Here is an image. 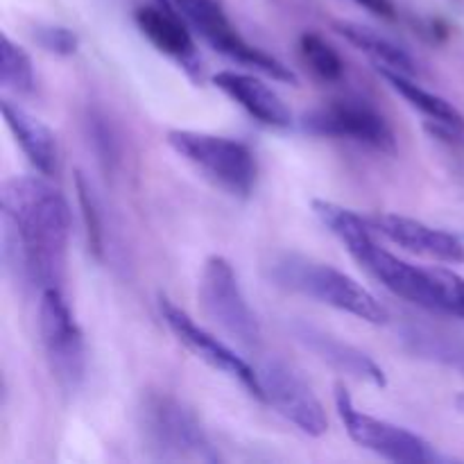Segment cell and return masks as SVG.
<instances>
[{"label": "cell", "instance_id": "obj_15", "mask_svg": "<svg viewBox=\"0 0 464 464\" xmlns=\"http://www.w3.org/2000/svg\"><path fill=\"white\" fill-rule=\"evenodd\" d=\"M0 109H3V118L5 122H7L9 131H12L16 143L21 145V150L25 152L27 161H30L41 175L53 177L59 168V148L54 131L50 130L44 121L32 116L27 109L18 107L12 100L3 98Z\"/></svg>", "mask_w": 464, "mask_h": 464}, {"label": "cell", "instance_id": "obj_23", "mask_svg": "<svg viewBox=\"0 0 464 464\" xmlns=\"http://www.w3.org/2000/svg\"><path fill=\"white\" fill-rule=\"evenodd\" d=\"M34 36L41 44V48H45L53 54H59V57H71L80 48V39H77L75 32L62 25L39 27Z\"/></svg>", "mask_w": 464, "mask_h": 464}, {"label": "cell", "instance_id": "obj_4", "mask_svg": "<svg viewBox=\"0 0 464 464\" xmlns=\"http://www.w3.org/2000/svg\"><path fill=\"white\" fill-rule=\"evenodd\" d=\"M168 145L213 186L234 198H249L256 188L258 163L243 140L193 130H170Z\"/></svg>", "mask_w": 464, "mask_h": 464}, {"label": "cell", "instance_id": "obj_13", "mask_svg": "<svg viewBox=\"0 0 464 464\" xmlns=\"http://www.w3.org/2000/svg\"><path fill=\"white\" fill-rule=\"evenodd\" d=\"M134 21L140 34L159 53L179 62L188 72H198L199 59L193 34H190L188 23L184 21L179 12H175L170 5L159 0V5H143V7L136 9Z\"/></svg>", "mask_w": 464, "mask_h": 464}, {"label": "cell", "instance_id": "obj_11", "mask_svg": "<svg viewBox=\"0 0 464 464\" xmlns=\"http://www.w3.org/2000/svg\"><path fill=\"white\" fill-rule=\"evenodd\" d=\"M159 313H161L163 322H166L168 329L172 331V335H175L195 358L207 362L213 370L236 379L249 394H252V397L263 401L256 370H254L247 361H243L234 349L227 347L222 340H218L216 335L208 334L207 329H202L188 313L181 311V308L177 306L170 297H166V295H159Z\"/></svg>", "mask_w": 464, "mask_h": 464}, {"label": "cell", "instance_id": "obj_24", "mask_svg": "<svg viewBox=\"0 0 464 464\" xmlns=\"http://www.w3.org/2000/svg\"><path fill=\"white\" fill-rule=\"evenodd\" d=\"M353 3L365 7L367 12L374 14V16L379 18H388V21H392V18L397 16V7H394L392 0H353Z\"/></svg>", "mask_w": 464, "mask_h": 464}, {"label": "cell", "instance_id": "obj_7", "mask_svg": "<svg viewBox=\"0 0 464 464\" xmlns=\"http://www.w3.org/2000/svg\"><path fill=\"white\" fill-rule=\"evenodd\" d=\"M199 306L222 334L243 347L261 343V324L245 299L234 266L225 256H208L199 276Z\"/></svg>", "mask_w": 464, "mask_h": 464}, {"label": "cell", "instance_id": "obj_9", "mask_svg": "<svg viewBox=\"0 0 464 464\" xmlns=\"http://www.w3.org/2000/svg\"><path fill=\"white\" fill-rule=\"evenodd\" d=\"M302 125L308 134L352 140L381 154L397 152V136L390 122L365 100H331L304 113Z\"/></svg>", "mask_w": 464, "mask_h": 464}, {"label": "cell", "instance_id": "obj_21", "mask_svg": "<svg viewBox=\"0 0 464 464\" xmlns=\"http://www.w3.org/2000/svg\"><path fill=\"white\" fill-rule=\"evenodd\" d=\"M406 343L411 344L412 352L417 356L430 358V361L444 362V365L453 367V370L464 374V347L453 343V340L442 338V335H433L429 331L411 329L406 334Z\"/></svg>", "mask_w": 464, "mask_h": 464}, {"label": "cell", "instance_id": "obj_16", "mask_svg": "<svg viewBox=\"0 0 464 464\" xmlns=\"http://www.w3.org/2000/svg\"><path fill=\"white\" fill-rule=\"evenodd\" d=\"M295 331H297V338L313 353H317L322 361L329 362L331 367H335L343 374L367 381V383L376 385V388H385L388 385V379H385V372L381 370V365H376L365 352L356 349L353 344L343 343V340L334 338V335L324 334V331L315 329V326L302 324Z\"/></svg>", "mask_w": 464, "mask_h": 464}, {"label": "cell", "instance_id": "obj_18", "mask_svg": "<svg viewBox=\"0 0 464 464\" xmlns=\"http://www.w3.org/2000/svg\"><path fill=\"white\" fill-rule=\"evenodd\" d=\"M334 27L353 48L362 50L367 57H372L376 68H392V71H399L411 77L417 72V63L408 54V50H403L401 45L394 44L388 36L374 32L372 27H365L353 21H335Z\"/></svg>", "mask_w": 464, "mask_h": 464}, {"label": "cell", "instance_id": "obj_2", "mask_svg": "<svg viewBox=\"0 0 464 464\" xmlns=\"http://www.w3.org/2000/svg\"><path fill=\"white\" fill-rule=\"evenodd\" d=\"M272 276L295 293L306 295L315 302L349 313L370 324H385L390 320L388 308L370 290L329 263H317L313 258L290 254L275 263Z\"/></svg>", "mask_w": 464, "mask_h": 464}, {"label": "cell", "instance_id": "obj_19", "mask_svg": "<svg viewBox=\"0 0 464 464\" xmlns=\"http://www.w3.org/2000/svg\"><path fill=\"white\" fill-rule=\"evenodd\" d=\"M0 84L16 95H32L36 86L34 66L25 50L7 34L0 39Z\"/></svg>", "mask_w": 464, "mask_h": 464}, {"label": "cell", "instance_id": "obj_8", "mask_svg": "<svg viewBox=\"0 0 464 464\" xmlns=\"http://www.w3.org/2000/svg\"><path fill=\"white\" fill-rule=\"evenodd\" d=\"M335 408H338L344 430L358 447L367 449V451L376 453L390 462L426 464L440 460L433 444L426 442L421 435L358 411L353 406L352 394L347 392L343 383L335 385Z\"/></svg>", "mask_w": 464, "mask_h": 464}, {"label": "cell", "instance_id": "obj_3", "mask_svg": "<svg viewBox=\"0 0 464 464\" xmlns=\"http://www.w3.org/2000/svg\"><path fill=\"white\" fill-rule=\"evenodd\" d=\"M139 433L157 460H220L195 412L170 394H145L139 406Z\"/></svg>", "mask_w": 464, "mask_h": 464}, {"label": "cell", "instance_id": "obj_1", "mask_svg": "<svg viewBox=\"0 0 464 464\" xmlns=\"http://www.w3.org/2000/svg\"><path fill=\"white\" fill-rule=\"evenodd\" d=\"M3 254L9 272L27 288H62L71 208L41 177H12L0 190Z\"/></svg>", "mask_w": 464, "mask_h": 464}, {"label": "cell", "instance_id": "obj_12", "mask_svg": "<svg viewBox=\"0 0 464 464\" xmlns=\"http://www.w3.org/2000/svg\"><path fill=\"white\" fill-rule=\"evenodd\" d=\"M372 225L376 234L417 256L433 258L440 263H464L462 240L438 227H430L415 218L397 216V213L372 218Z\"/></svg>", "mask_w": 464, "mask_h": 464}, {"label": "cell", "instance_id": "obj_14", "mask_svg": "<svg viewBox=\"0 0 464 464\" xmlns=\"http://www.w3.org/2000/svg\"><path fill=\"white\" fill-rule=\"evenodd\" d=\"M213 84L261 125L272 127V130H288L293 125V113H290L288 104L256 75L220 71L213 75Z\"/></svg>", "mask_w": 464, "mask_h": 464}, {"label": "cell", "instance_id": "obj_22", "mask_svg": "<svg viewBox=\"0 0 464 464\" xmlns=\"http://www.w3.org/2000/svg\"><path fill=\"white\" fill-rule=\"evenodd\" d=\"M75 186H77V202H80L82 218H84V225H86L89 249L95 254V256L102 258V249H104L102 222H100V211H98V204H95L93 190H91V186L86 184V179L82 177V172H77Z\"/></svg>", "mask_w": 464, "mask_h": 464}, {"label": "cell", "instance_id": "obj_17", "mask_svg": "<svg viewBox=\"0 0 464 464\" xmlns=\"http://www.w3.org/2000/svg\"><path fill=\"white\" fill-rule=\"evenodd\" d=\"M376 71L412 109H417L421 116L429 118L433 131L449 136V139H460V136H464V116L449 100L426 91L424 86L412 82L411 75H403V72L392 71V68H376Z\"/></svg>", "mask_w": 464, "mask_h": 464}, {"label": "cell", "instance_id": "obj_10", "mask_svg": "<svg viewBox=\"0 0 464 464\" xmlns=\"http://www.w3.org/2000/svg\"><path fill=\"white\" fill-rule=\"evenodd\" d=\"M258 383H261L263 401L270 403L279 415L293 421L302 433L311 438H322L329 430L324 406L311 385L297 374L290 365L279 358L263 361L256 370Z\"/></svg>", "mask_w": 464, "mask_h": 464}, {"label": "cell", "instance_id": "obj_20", "mask_svg": "<svg viewBox=\"0 0 464 464\" xmlns=\"http://www.w3.org/2000/svg\"><path fill=\"white\" fill-rule=\"evenodd\" d=\"M299 54L304 63L313 71V75L320 77L322 82H338L344 75V62L338 50L326 44L315 32H304L299 36Z\"/></svg>", "mask_w": 464, "mask_h": 464}, {"label": "cell", "instance_id": "obj_6", "mask_svg": "<svg viewBox=\"0 0 464 464\" xmlns=\"http://www.w3.org/2000/svg\"><path fill=\"white\" fill-rule=\"evenodd\" d=\"M39 334L53 379L63 392H75L84 381L86 347L62 288L39 293Z\"/></svg>", "mask_w": 464, "mask_h": 464}, {"label": "cell", "instance_id": "obj_5", "mask_svg": "<svg viewBox=\"0 0 464 464\" xmlns=\"http://www.w3.org/2000/svg\"><path fill=\"white\" fill-rule=\"evenodd\" d=\"M163 3H168L175 12H179L184 21L213 50L229 57L231 62L254 68V71L263 72V75L272 77L276 82L297 84V75L285 63H281L279 59L272 57L266 50L252 45L247 39H243V34L231 25V21L227 18L225 9L218 5V0H163Z\"/></svg>", "mask_w": 464, "mask_h": 464}]
</instances>
